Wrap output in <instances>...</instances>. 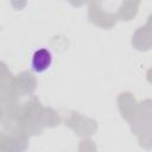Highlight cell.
<instances>
[{
	"label": "cell",
	"mask_w": 152,
	"mask_h": 152,
	"mask_svg": "<svg viewBox=\"0 0 152 152\" xmlns=\"http://www.w3.org/2000/svg\"><path fill=\"white\" fill-rule=\"evenodd\" d=\"M52 62H53V57H52L51 51L49 49L40 48L33 52L32 58H31V66L34 72L42 74L51 68Z\"/></svg>",
	"instance_id": "6da1fadb"
}]
</instances>
